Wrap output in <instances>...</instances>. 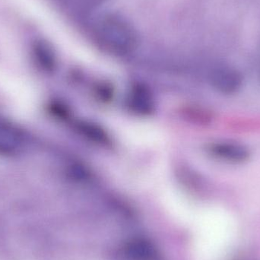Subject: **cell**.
<instances>
[{"instance_id":"1","label":"cell","mask_w":260,"mask_h":260,"mask_svg":"<svg viewBox=\"0 0 260 260\" xmlns=\"http://www.w3.org/2000/svg\"><path fill=\"white\" fill-rule=\"evenodd\" d=\"M94 36L104 48L116 54H126L136 47L137 35L133 26L123 18L108 15L94 27Z\"/></svg>"},{"instance_id":"2","label":"cell","mask_w":260,"mask_h":260,"mask_svg":"<svg viewBox=\"0 0 260 260\" xmlns=\"http://www.w3.org/2000/svg\"><path fill=\"white\" fill-rule=\"evenodd\" d=\"M208 153L215 158L230 164H244L250 160V149L242 144L233 142H216L208 145Z\"/></svg>"},{"instance_id":"3","label":"cell","mask_w":260,"mask_h":260,"mask_svg":"<svg viewBox=\"0 0 260 260\" xmlns=\"http://www.w3.org/2000/svg\"><path fill=\"white\" fill-rule=\"evenodd\" d=\"M210 82L218 92L231 95L241 89L243 78L238 70L229 67H221L214 70L211 75Z\"/></svg>"},{"instance_id":"4","label":"cell","mask_w":260,"mask_h":260,"mask_svg":"<svg viewBox=\"0 0 260 260\" xmlns=\"http://www.w3.org/2000/svg\"><path fill=\"white\" fill-rule=\"evenodd\" d=\"M25 145V137L18 128L0 122V154L12 155L21 151Z\"/></svg>"},{"instance_id":"5","label":"cell","mask_w":260,"mask_h":260,"mask_svg":"<svg viewBox=\"0 0 260 260\" xmlns=\"http://www.w3.org/2000/svg\"><path fill=\"white\" fill-rule=\"evenodd\" d=\"M124 254L129 260H157L158 253L152 243L144 238L129 240L124 247Z\"/></svg>"},{"instance_id":"6","label":"cell","mask_w":260,"mask_h":260,"mask_svg":"<svg viewBox=\"0 0 260 260\" xmlns=\"http://www.w3.org/2000/svg\"><path fill=\"white\" fill-rule=\"evenodd\" d=\"M129 102L132 109L141 114H150L154 108L152 96L142 86H136L132 90Z\"/></svg>"},{"instance_id":"7","label":"cell","mask_w":260,"mask_h":260,"mask_svg":"<svg viewBox=\"0 0 260 260\" xmlns=\"http://www.w3.org/2000/svg\"><path fill=\"white\" fill-rule=\"evenodd\" d=\"M34 53L38 62L47 70H51L56 66V57L53 50L48 44L38 41L34 47Z\"/></svg>"},{"instance_id":"8","label":"cell","mask_w":260,"mask_h":260,"mask_svg":"<svg viewBox=\"0 0 260 260\" xmlns=\"http://www.w3.org/2000/svg\"><path fill=\"white\" fill-rule=\"evenodd\" d=\"M79 130L84 136H87L94 142H108L109 141L108 135L105 130L94 123H82L79 125Z\"/></svg>"}]
</instances>
